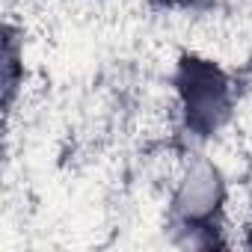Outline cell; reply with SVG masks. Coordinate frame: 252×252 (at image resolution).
Instances as JSON below:
<instances>
[{
  "instance_id": "6da1fadb",
  "label": "cell",
  "mask_w": 252,
  "mask_h": 252,
  "mask_svg": "<svg viewBox=\"0 0 252 252\" xmlns=\"http://www.w3.org/2000/svg\"><path fill=\"white\" fill-rule=\"evenodd\" d=\"M178 95H181V107L187 113L190 128H196L202 134L217 131L220 122L228 116V104H231L228 80L208 60H193L190 57V60L181 63Z\"/></svg>"
},
{
  "instance_id": "7a4b0ae2",
  "label": "cell",
  "mask_w": 252,
  "mask_h": 252,
  "mask_svg": "<svg viewBox=\"0 0 252 252\" xmlns=\"http://www.w3.org/2000/svg\"><path fill=\"white\" fill-rule=\"evenodd\" d=\"M220 199H222V184H220L217 172L211 166H199L184 181L178 205H181V211H184L187 220L199 222V220H208L214 214V208H217Z\"/></svg>"
},
{
  "instance_id": "3957f363",
  "label": "cell",
  "mask_w": 252,
  "mask_h": 252,
  "mask_svg": "<svg viewBox=\"0 0 252 252\" xmlns=\"http://www.w3.org/2000/svg\"><path fill=\"white\" fill-rule=\"evenodd\" d=\"M181 3H199V0H181Z\"/></svg>"
}]
</instances>
